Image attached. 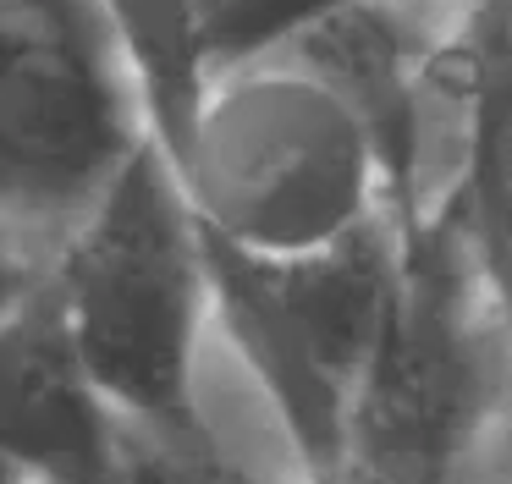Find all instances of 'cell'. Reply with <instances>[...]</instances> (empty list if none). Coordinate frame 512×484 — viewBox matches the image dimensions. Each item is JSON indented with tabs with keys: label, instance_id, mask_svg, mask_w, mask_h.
I'll return each mask as SVG.
<instances>
[{
	"label": "cell",
	"instance_id": "8",
	"mask_svg": "<svg viewBox=\"0 0 512 484\" xmlns=\"http://www.w3.org/2000/svg\"><path fill=\"white\" fill-rule=\"evenodd\" d=\"M89 22L100 28L116 72L138 105L144 138L166 160H177L182 132H188L199 94L210 83L193 39L188 0H83Z\"/></svg>",
	"mask_w": 512,
	"mask_h": 484
},
{
	"label": "cell",
	"instance_id": "11",
	"mask_svg": "<svg viewBox=\"0 0 512 484\" xmlns=\"http://www.w3.org/2000/svg\"><path fill=\"white\" fill-rule=\"evenodd\" d=\"M0 484H39V479H34V473H23L12 457H0Z\"/></svg>",
	"mask_w": 512,
	"mask_h": 484
},
{
	"label": "cell",
	"instance_id": "2",
	"mask_svg": "<svg viewBox=\"0 0 512 484\" xmlns=\"http://www.w3.org/2000/svg\"><path fill=\"white\" fill-rule=\"evenodd\" d=\"M39 281L116 418L193 413L210 352V264L177 171L149 138L50 242Z\"/></svg>",
	"mask_w": 512,
	"mask_h": 484
},
{
	"label": "cell",
	"instance_id": "7",
	"mask_svg": "<svg viewBox=\"0 0 512 484\" xmlns=\"http://www.w3.org/2000/svg\"><path fill=\"white\" fill-rule=\"evenodd\" d=\"M111 407L89 385L45 281L0 314V457L39 484H94Z\"/></svg>",
	"mask_w": 512,
	"mask_h": 484
},
{
	"label": "cell",
	"instance_id": "4",
	"mask_svg": "<svg viewBox=\"0 0 512 484\" xmlns=\"http://www.w3.org/2000/svg\"><path fill=\"white\" fill-rule=\"evenodd\" d=\"M210 330L276 413L309 484L325 479L402 275V226L391 215L292 259H248L204 237Z\"/></svg>",
	"mask_w": 512,
	"mask_h": 484
},
{
	"label": "cell",
	"instance_id": "9",
	"mask_svg": "<svg viewBox=\"0 0 512 484\" xmlns=\"http://www.w3.org/2000/svg\"><path fill=\"white\" fill-rule=\"evenodd\" d=\"M320 0H188L193 39H199L204 72H232L259 61L281 33H292Z\"/></svg>",
	"mask_w": 512,
	"mask_h": 484
},
{
	"label": "cell",
	"instance_id": "6",
	"mask_svg": "<svg viewBox=\"0 0 512 484\" xmlns=\"http://www.w3.org/2000/svg\"><path fill=\"white\" fill-rule=\"evenodd\" d=\"M474 11L479 0H320L259 61L287 66L342 99L386 165L413 88L468 33Z\"/></svg>",
	"mask_w": 512,
	"mask_h": 484
},
{
	"label": "cell",
	"instance_id": "1",
	"mask_svg": "<svg viewBox=\"0 0 512 484\" xmlns=\"http://www.w3.org/2000/svg\"><path fill=\"white\" fill-rule=\"evenodd\" d=\"M320 484H512V314L463 215L402 237L391 319Z\"/></svg>",
	"mask_w": 512,
	"mask_h": 484
},
{
	"label": "cell",
	"instance_id": "10",
	"mask_svg": "<svg viewBox=\"0 0 512 484\" xmlns=\"http://www.w3.org/2000/svg\"><path fill=\"white\" fill-rule=\"evenodd\" d=\"M39 270H45V253L28 248V242L12 237V231H0V314L39 281Z\"/></svg>",
	"mask_w": 512,
	"mask_h": 484
},
{
	"label": "cell",
	"instance_id": "3",
	"mask_svg": "<svg viewBox=\"0 0 512 484\" xmlns=\"http://www.w3.org/2000/svg\"><path fill=\"white\" fill-rule=\"evenodd\" d=\"M210 242L292 259L391 215L375 143L320 83L276 61L215 72L171 160Z\"/></svg>",
	"mask_w": 512,
	"mask_h": 484
},
{
	"label": "cell",
	"instance_id": "5",
	"mask_svg": "<svg viewBox=\"0 0 512 484\" xmlns=\"http://www.w3.org/2000/svg\"><path fill=\"white\" fill-rule=\"evenodd\" d=\"M144 143L83 0H0V231L50 242Z\"/></svg>",
	"mask_w": 512,
	"mask_h": 484
}]
</instances>
